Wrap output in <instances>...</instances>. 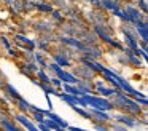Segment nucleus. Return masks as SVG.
I'll return each mask as SVG.
<instances>
[{
    "label": "nucleus",
    "mask_w": 148,
    "mask_h": 131,
    "mask_svg": "<svg viewBox=\"0 0 148 131\" xmlns=\"http://www.w3.org/2000/svg\"><path fill=\"white\" fill-rule=\"evenodd\" d=\"M73 73L77 77H80V78H84V80H94L96 75H97L89 66H84V64H78V66H75Z\"/></svg>",
    "instance_id": "obj_1"
},
{
    "label": "nucleus",
    "mask_w": 148,
    "mask_h": 131,
    "mask_svg": "<svg viewBox=\"0 0 148 131\" xmlns=\"http://www.w3.org/2000/svg\"><path fill=\"white\" fill-rule=\"evenodd\" d=\"M53 22H49V21H40V22H37L35 24V30L38 32V34H45V32H49V30H53Z\"/></svg>",
    "instance_id": "obj_2"
}]
</instances>
